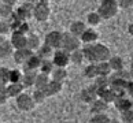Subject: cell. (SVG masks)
<instances>
[{"label": "cell", "mask_w": 133, "mask_h": 123, "mask_svg": "<svg viewBox=\"0 0 133 123\" xmlns=\"http://www.w3.org/2000/svg\"><path fill=\"white\" fill-rule=\"evenodd\" d=\"M51 81V77L50 74H45V73H38L36 74V81H34V86L36 88H44L48 82Z\"/></svg>", "instance_id": "f546056e"}, {"label": "cell", "mask_w": 133, "mask_h": 123, "mask_svg": "<svg viewBox=\"0 0 133 123\" xmlns=\"http://www.w3.org/2000/svg\"><path fill=\"white\" fill-rule=\"evenodd\" d=\"M103 21V18L100 17V14L97 12V11H93V12H89L87 15V23L91 27H96V26H99V25L102 23Z\"/></svg>", "instance_id": "cb8c5ba5"}, {"label": "cell", "mask_w": 133, "mask_h": 123, "mask_svg": "<svg viewBox=\"0 0 133 123\" xmlns=\"http://www.w3.org/2000/svg\"><path fill=\"white\" fill-rule=\"evenodd\" d=\"M23 2H28V3H33V4H36L37 0H23Z\"/></svg>", "instance_id": "bcb514c9"}, {"label": "cell", "mask_w": 133, "mask_h": 123, "mask_svg": "<svg viewBox=\"0 0 133 123\" xmlns=\"http://www.w3.org/2000/svg\"><path fill=\"white\" fill-rule=\"evenodd\" d=\"M51 79H55L59 82H65L66 78H67V70L66 67H55L52 70V73L50 74Z\"/></svg>", "instance_id": "ffe728a7"}, {"label": "cell", "mask_w": 133, "mask_h": 123, "mask_svg": "<svg viewBox=\"0 0 133 123\" xmlns=\"http://www.w3.org/2000/svg\"><path fill=\"white\" fill-rule=\"evenodd\" d=\"M40 45H41V40H40V37H38L37 34H30V36H28L26 47H28L29 49H30V51L36 52Z\"/></svg>", "instance_id": "d4e9b609"}, {"label": "cell", "mask_w": 133, "mask_h": 123, "mask_svg": "<svg viewBox=\"0 0 133 123\" xmlns=\"http://www.w3.org/2000/svg\"><path fill=\"white\" fill-rule=\"evenodd\" d=\"M55 68V64H54V62L51 59H43L41 60V64H40V70L41 73H45V74H51L52 70Z\"/></svg>", "instance_id": "836d02e7"}, {"label": "cell", "mask_w": 133, "mask_h": 123, "mask_svg": "<svg viewBox=\"0 0 133 123\" xmlns=\"http://www.w3.org/2000/svg\"><path fill=\"white\" fill-rule=\"evenodd\" d=\"M54 51H55V49L54 48H51L50 45H48V44H41L40 47H38V49L36 51V53L38 55V57L41 59H51V56H52V53H54Z\"/></svg>", "instance_id": "44dd1931"}, {"label": "cell", "mask_w": 133, "mask_h": 123, "mask_svg": "<svg viewBox=\"0 0 133 123\" xmlns=\"http://www.w3.org/2000/svg\"><path fill=\"white\" fill-rule=\"evenodd\" d=\"M118 2L117 0H100V6L97 8V12L100 14L103 19H111L118 14Z\"/></svg>", "instance_id": "6da1fadb"}, {"label": "cell", "mask_w": 133, "mask_h": 123, "mask_svg": "<svg viewBox=\"0 0 133 123\" xmlns=\"http://www.w3.org/2000/svg\"><path fill=\"white\" fill-rule=\"evenodd\" d=\"M40 64H41V59L34 52L22 66H23V71H37L40 68Z\"/></svg>", "instance_id": "5bb4252c"}, {"label": "cell", "mask_w": 133, "mask_h": 123, "mask_svg": "<svg viewBox=\"0 0 133 123\" xmlns=\"http://www.w3.org/2000/svg\"><path fill=\"white\" fill-rule=\"evenodd\" d=\"M22 75H23V71H21L19 68L10 70V82H21Z\"/></svg>", "instance_id": "8d00e7d4"}, {"label": "cell", "mask_w": 133, "mask_h": 123, "mask_svg": "<svg viewBox=\"0 0 133 123\" xmlns=\"http://www.w3.org/2000/svg\"><path fill=\"white\" fill-rule=\"evenodd\" d=\"M10 82V68L0 66V83L7 85Z\"/></svg>", "instance_id": "d590c367"}, {"label": "cell", "mask_w": 133, "mask_h": 123, "mask_svg": "<svg viewBox=\"0 0 133 123\" xmlns=\"http://www.w3.org/2000/svg\"><path fill=\"white\" fill-rule=\"evenodd\" d=\"M95 82H93V85L97 88V90L102 89V88H106V86H110V81H108V77L106 75H96L95 78Z\"/></svg>", "instance_id": "e575fe53"}, {"label": "cell", "mask_w": 133, "mask_h": 123, "mask_svg": "<svg viewBox=\"0 0 133 123\" xmlns=\"http://www.w3.org/2000/svg\"><path fill=\"white\" fill-rule=\"evenodd\" d=\"M93 48V55H95V62H103V60H108V57L111 56V52L108 49L107 45L100 42H95L92 44Z\"/></svg>", "instance_id": "8992f818"}, {"label": "cell", "mask_w": 133, "mask_h": 123, "mask_svg": "<svg viewBox=\"0 0 133 123\" xmlns=\"http://www.w3.org/2000/svg\"><path fill=\"white\" fill-rule=\"evenodd\" d=\"M51 17V8L48 6V3H43V2H37L34 4L33 8V18L37 22H45L48 18Z\"/></svg>", "instance_id": "3957f363"}, {"label": "cell", "mask_w": 133, "mask_h": 123, "mask_svg": "<svg viewBox=\"0 0 133 123\" xmlns=\"http://www.w3.org/2000/svg\"><path fill=\"white\" fill-rule=\"evenodd\" d=\"M11 44L14 49H19V48H25L26 47V42H28V36L23 33H19V32H12L11 34Z\"/></svg>", "instance_id": "9a60e30c"}, {"label": "cell", "mask_w": 133, "mask_h": 123, "mask_svg": "<svg viewBox=\"0 0 133 123\" xmlns=\"http://www.w3.org/2000/svg\"><path fill=\"white\" fill-rule=\"evenodd\" d=\"M51 60L54 62L55 67H67L70 63V52L63 48H58L54 51Z\"/></svg>", "instance_id": "277c9868"}, {"label": "cell", "mask_w": 133, "mask_h": 123, "mask_svg": "<svg viewBox=\"0 0 133 123\" xmlns=\"http://www.w3.org/2000/svg\"><path fill=\"white\" fill-rule=\"evenodd\" d=\"M97 75V68H96V63H88V66L84 68V77L88 79H93Z\"/></svg>", "instance_id": "4dcf8cb0"}, {"label": "cell", "mask_w": 133, "mask_h": 123, "mask_svg": "<svg viewBox=\"0 0 133 123\" xmlns=\"http://www.w3.org/2000/svg\"><path fill=\"white\" fill-rule=\"evenodd\" d=\"M36 74L37 71H23V75H22V85L25 88H32L34 86V81H36Z\"/></svg>", "instance_id": "603a6c76"}, {"label": "cell", "mask_w": 133, "mask_h": 123, "mask_svg": "<svg viewBox=\"0 0 133 123\" xmlns=\"http://www.w3.org/2000/svg\"><path fill=\"white\" fill-rule=\"evenodd\" d=\"M114 103L115 108L119 112L122 111H126V110H130L133 108V98L128 95H124V96H119V97H115V100L112 101Z\"/></svg>", "instance_id": "8fae6325"}, {"label": "cell", "mask_w": 133, "mask_h": 123, "mask_svg": "<svg viewBox=\"0 0 133 123\" xmlns=\"http://www.w3.org/2000/svg\"><path fill=\"white\" fill-rule=\"evenodd\" d=\"M129 73H130V75L133 78V62H132V64H130V68H129Z\"/></svg>", "instance_id": "f6af8a7d"}, {"label": "cell", "mask_w": 133, "mask_h": 123, "mask_svg": "<svg viewBox=\"0 0 133 123\" xmlns=\"http://www.w3.org/2000/svg\"><path fill=\"white\" fill-rule=\"evenodd\" d=\"M121 122H124V123H133V108L121 112Z\"/></svg>", "instance_id": "74e56055"}, {"label": "cell", "mask_w": 133, "mask_h": 123, "mask_svg": "<svg viewBox=\"0 0 133 123\" xmlns=\"http://www.w3.org/2000/svg\"><path fill=\"white\" fill-rule=\"evenodd\" d=\"M18 0H2V3H6V4H10V6H14V4H17Z\"/></svg>", "instance_id": "ee69618b"}, {"label": "cell", "mask_w": 133, "mask_h": 123, "mask_svg": "<svg viewBox=\"0 0 133 123\" xmlns=\"http://www.w3.org/2000/svg\"><path fill=\"white\" fill-rule=\"evenodd\" d=\"M97 97L102 98V100H104L106 103H108V104L115 100V95H114V92L111 90L110 86L102 88V89L97 90Z\"/></svg>", "instance_id": "d6986e66"}, {"label": "cell", "mask_w": 133, "mask_h": 123, "mask_svg": "<svg viewBox=\"0 0 133 123\" xmlns=\"http://www.w3.org/2000/svg\"><path fill=\"white\" fill-rule=\"evenodd\" d=\"M15 103H17V107L19 108L21 111H32L34 107H36V103H34L32 95H28V93H21L18 97H15Z\"/></svg>", "instance_id": "5b68a950"}, {"label": "cell", "mask_w": 133, "mask_h": 123, "mask_svg": "<svg viewBox=\"0 0 133 123\" xmlns=\"http://www.w3.org/2000/svg\"><path fill=\"white\" fill-rule=\"evenodd\" d=\"M14 14V6L2 3L0 2V18L2 19H10Z\"/></svg>", "instance_id": "f1b7e54d"}, {"label": "cell", "mask_w": 133, "mask_h": 123, "mask_svg": "<svg viewBox=\"0 0 133 123\" xmlns=\"http://www.w3.org/2000/svg\"><path fill=\"white\" fill-rule=\"evenodd\" d=\"M33 8H34V4L33 3H28V2H23L22 6H19L15 11V15L22 19V21H28L29 18L33 17Z\"/></svg>", "instance_id": "52a82bcc"}, {"label": "cell", "mask_w": 133, "mask_h": 123, "mask_svg": "<svg viewBox=\"0 0 133 123\" xmlns=\"http://www.w3.org/2000/svg\"><path fill=\"white\" fill-rule=\"evenodd\" d=\"M41 89H44V92H45L47 97L56 96V95H59V93L62 92V89H63V82H59V81H55V79H51L45 86L41 88Z\"/></svg>", "instance_id": "7c38bea8"}, {"label": "cell", "mask_w": 133, "mask_h": 123, "mask_svg": "<svg viewBox=\"0 0 133 123\" xmlns=\"http://www.w3.org/2000/svg\"><path fill=\"white\" fill-rule=\"evenodd\" d=\"M44 41H45V44H48V45H50L51 48H54V49L61 48V45H62V32L51 30L50 33H47Z\"/></svg>", "instance_id": "9c48e42d"}, {"label": "cell", "mask_w": 133, "mask_h": 123, "mask_svg": "<svg viewBox=\"0 0 133 123\" xmlns=\"http://www.w3.org/2000/svg\"><path fill=\"white\" fill-rule=\"evenodd\" d=\"M96 68H97V75H106V77H108L112 73V70H111V67H110V64H108L107 60L96 62Z\"/></svg>", "instance_id": "83f0119b"}, {"label": "cell", "mask_w": 133, "mask_h": 123, "mask_svg": "<svg viewBox=\"0 0 133 123\" xmlns=\"http://www.w3.org/2000/svg\"><path fill=\"white\" fill-rule=\"evenodd\" d=\"M8 98L10 97H8V93H7V85L0 83V105L6 104Z\"/></svg>", "instance_id": "ab89813d"}, {"label": "cell", "mask_w": 133, "mask_h": 123, "mask_svg": "<svg viewBox=\"0 0 133 123\" xmlns=\"http://www.w3.org/2000/svg\"><path fill=\"white\" fill-rule=\"evenodd\" d=\"M81 42L85 45V44H95L99 41V33H97L93 27H87L85 32H84L80 36Z\"/></svg>", "instance_id": "4fadbf2b"}, {"label": "cell", "mask_w": 133, "mask_h": 123, "mask_svg": "<svg viewBox=\"0 0 133 123\" xmlns=\"http://www.w3.org/2000/svg\"><path fill=\"white\" fill-rule=\"evenodd\" d=\"M11 32V25H10L8 19H2L0 18V34H8Z\"/></svg>", "instance_id": "f35d334b"}, {"label": "cell", "mask_w": 133, "mask_h": 123, "mask_svg": "<svg viewBox=\"0 0 133 123\" xmlns=\"http://www.w3.org/2000/svg\"><path fill=\"white\" fill-rule=\"evenodd\" d=\"M119 8H130L133 7V0H117Z\"/></svg>", "instance_id": "60d3db41"}, {"label": "cell", "mask_w": 133, "mask_h": 123, "mask_svg": "<svg viewBox=\"0 0 133 123\" xmlns=\"http://www.w3.org/2000/svg\"><path fill=\"white\" fill-rule=\"evenodd\" d=\"M3 40H4V38H3V34H0V42H2Z\"/></svg>", "instance_id": "7dc6e473"}, {"label": "cell", "mask_w": 133, "mask_h": 123, "mask_svg": "<svg viewBox=\"0 0 133 123\" xmlns=\"http://www.w3.org/2000/svg\"><path fill=\"white\" fill-rule=\"evenodd\" d=\"M125 90H126V95H128V96H130V97L133 98V78L126 82Z\"/></svg>", "instance_id": "b9f144b4"}, {"label": "cell", "mask_w": 133, "mask_h": 123, "mask_svg": "<svg viewBox=\"0 0 133 123\" xmlns=\"http://www.w3.org/2000/svg\"><path fill=\"white\" fill-rule=\"evenodd\" d=\"M91 114H100V112H106L108 110V103H106L102 98H95L91 103Z\"/></svg>", "instance_id": "2e32d148"}, {"label": "cell", "mask_w": 133, "mask_h": 123, "mask_svg": "<svg viewBox=\"0 0 133 123\" xmlns=\"http://www.w3.org/2000/svg\"><path fill=\"white\" fill-rule=\"evenodd\" d=\"M108 64H110L112 71H119L124 68V60L121 56H110L108 57Z\"/></svg>", "instance_id": "4316f807"}, {"label": "cell", "mask_w": 133, "mask_h": 123, "mask_svg": "<svg viewBox=\"0 0 133 123\" xmlns=\"http://www.w3.org/2000/svg\"><path fill=\"white\" fill-rule=\"evenodd\" d=\"M23 89L25 86L22 85V82H8L7 85V93L8 97H18L21 93H23Z\"/></svg>", "instance_id": "e0dca14e"}, {"label": "cell", "mask_w": 133, "mask_h": 123, "mask_svg": "<svg viewBox=\"0 0 133 123\" xmlns=\"http://www.w3.org/2000/svg\"><path fill=\"white\" fill-rule=\"evenodd\" d=\"M89 122H91V123H108V122H111V118L108 116L106 112H100V114H92Z\"/></svg>", "instance_id": "d6a6232c"}, {"label": "cell", "mask_w": 133, "mask_h": 123, "mask_svg": "<svg viewBox=\"0 0 133 123\" xmlns=\"http://www.w3.org/2000/svg\"><path fill=\"white\" fill-rule=\"evenodd\" d=\"M33 51H30L28 47L25 48H19V49H14L12 52V57H14V62L17 63V64H23L29 57L33 55Z\"/></svg>", "instance_id": "30bf717a"}, {"label": "cell", "mask_w": 133, "mask_h": 123, "mask_svg": "<svg viewBox=\"0 0 133 123\" xmlns=\"http://www.w3.org/2000/svg\"><path fill=\"white\" fill-rule=\"evenodd\" d=\"M87 29V25L85 22H81V21H73L71 25H70V29H69V32H70L71 34H74V36L80 37L81 34L85 32Z\"/></svg>", "instance_id": "7402d4cb"}, {"label": "cell", "mask_w": 133, "mask_h": 123, "mask_svg": "<svg viewBox=\"0 0 133 123\" xmlns=\"http://www.w3.org/2000/svg\"><path fill=\"white\" fill-rule=\"evenodd\" d=\"M81 44L82 42L80 40V37L71 34L70 32L62 33V45H61V48L66 49V51H69V52H71V51H74V49L81 48Z\"/></svg>", "instance_id": "7a4b0ae2"}, {"label": "cell", "mask_w": 133, "mask_h": 123, "mask_svg": "<svg viewBox=\"0 0 133 123\" xmlns=\"http://www.w3.org/2000/svg\"><path fill=\"white\" fill-rule=\"evenodd\" d=\"M84 60H85V57H84V53H82V49L81 48L74 49V51L70 52V63L80 66V64H82Z\"/></svg>", "instance_id": "484cf974"}, {"label": "cell", "mask_w": 133, "mask_h": 123, "mask_svg": "<svg viewBox=\"0 0 133 123\" xmlns=\"http://www.w3.org/2000/svg\"><path fill=\"white\" fill-rule=\"evenodd\" d=\"M80 98H81L82 103H85V104H91L95 98H97V88L93 85V83L89 86H87V88H84L80 93Z\"/></svg>", "instance_id": "ba28073f"}, {"label": "cell", "mask_w": 133, "mask_h": 123, "mask_svg": "<svg viewBox=\"0 0 133 123\" xmlns=\"http://www.w3.org/2000/svg\"><path fill=\"white\" fill-rule=\"evenodd\" d=\"M32 97H33V100H34L36 104H41V103L45 101V98H48L45 92H44V89H41V88H36V89L33 90Z\"/></svg>", "instance_id": "1f68e13d"}, {"label": "cell", "mask_w": 133, "mask_h": 123, "mask_svg": "<svg viewBox=\"0 0 133 123\" xmlns=\"http://www.w3.org/2000/svg\"><path fill=\"white\" fill-rule=\"evenodd\" d=\"M12 52H14V47L11 41L3 40L0 42V59H7L10 56H12Z\"/></svg>", "instance_id": "ac0fdd59"}, {"label": "cell", "mask_w": 133, "mask_h": 123, "mask_svg": "<svg viewBox=\"0 0 133 123\" xmlns=\"http://www.w3.org/2000/svg\"><path fill=\"white\" fill-rule=\"evenodd\" d=\"M128 33H129V36L133 37V22H130L128 25Z\"/></svg>", "instance_id": "7bdbcfd3"}, {"label": "cell", "mask_w": 133, "mask_h": 123, "mask_svg": "<svg viewBox=\"0 0 133 123\" xmlns=\"http://www.w3.org/2000/svg\"><path fill=\"white\" fill-rule=\"evenodd\" d=\"M0 2H2V0H0Z\"/></svg>", "instance_id": "c3c4849f"}]
</instances>
